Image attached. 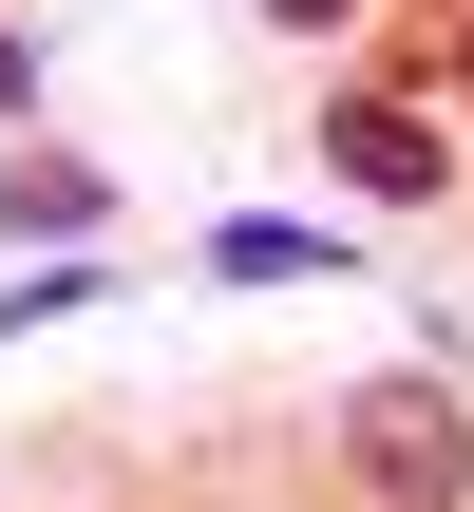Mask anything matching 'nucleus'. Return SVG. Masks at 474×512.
I'll return each instance as SVG.
<instances>
[{"label": "nucleus", "instance_id": "4", "mask_svg": "<svg viewBox=\"0 0 474 512\" xmlns=\"http://www.w3.org/2000/svg\"><path fill=\"white\" fill-rule=\"evenodd\" d=\"M361 247L342 228H304V209H247V228H209V285H342Z\"/></svg>", "mask_w": 474, "mask_h": 512}, {"label": "nucleus", "instance_id": "6", "mask_svg": "<svg viewBox=\"0 0 474 512\" xmlns=\"http://www.w3.org/2000/svg\"><path fill=\"white\" fill-rule=\"evenodd\" d=\"M247 19H266V38H342L361 0H247Z\"/></svg>", "mask_w": 474, "mask_h": 512}, {"label": "nucleus", "instance_id": "3", "mask_svg": "<svg viewBox=\"0 0 474 512\" xmlns=\"http://www.w3.org/2000/svg\"><path fill=\"white\" fill-rule=\"evenodd\" d=\"M95 228H114V171L57 152V133H0V247H57V266H76Z\"/></svg>", "mask_w": 474, "mask_h": 512}, {"label": "nucleus", "instance_id": "1", "mask_svg": "<svg viewBox=\"0 0 474 512\" xmlns=\"http://www.w3.org/2000/svg\"><path fill=\"white\" fill-rule=\"evenodd\" d=\"M342 494L361 512H474V399L437 361H380L342 399Z\"/></svg>", "mask_w": 474, "mask_h": 512}, {"label": "nucleus", "instance_id": "5", "mask_svg": "<svg viewBox=\"0 0 474 512\" xmlns=\"http://www.w3.org/2000/svg\"><path fill=\"white\" fill-rule=\"evenodd\" d=\"M0 133H38V38L0 19Z\"/></svg>", "mask_w": 474, "mask_h": 512}, {"label": "nucleus", "instance_id": "2", "mask_svg": "<svg viewBox=\"0 0 474 512\" xmlns=\"http://www.w3.org/2000/svg\"><path fill=\"white\" fill-rule=\"evenodd\" d=\"M323 171L380 190V209H437V190H456V133L399 114V95H323Z\"/></svg>", "mask_w": 474, "mask_h": 512}]
</instances>
